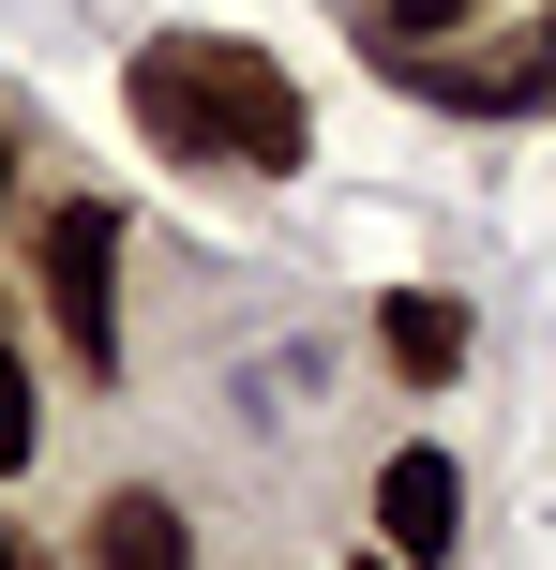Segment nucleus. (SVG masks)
<instances>
[{
  "label": "nucleus",
  "instance_id": "obj_1",
  "mask_svg": "<svg viewBox=\"0 0 556 570\" xmlns=\"http://www.w3.org/2000/svg\"><path fill=\"white\" fill-rule=\"evenodd\" d=\"M30 271H46V315H60V345H76V375H120V210L60 196L46 240H30Z\"/></svg>",
  "mask_w": 556,
  "mask_h": 570
},
{
  "label": "nucleus",
  "instance_id": "obj_2",
  "mask_svg": "<svg viewBox=\"0 0 556 570\" xmlns=\"http://www.w3.org/2000/svg\"><path fill=\"white\" fill-rule=\"evenodd\" d=\"M211 60V120H226V166L241 180H301V150H316V120H301V90H286V60L271 46H196Z\"/></svg>",
  "mask_w": 556,
  "mask_h": 570
},
{
  "label": "nucleus",
  "instance_id": "obj_3",
  "mask_svg": "<svg viewBox=\"0 0 556 570\" xmlns=\"http://www.w3.org/2000/svg\"><path fill=\"white\" fill-rule=\"evenodd\" d=\"M377 541L407 556V570H451V556H467V465H451L437 435H407V451L377 465Z\"/></svg>",
  "mask_w": 556,
  "mask_h": 570
},
{
  "label": "nucleus",
  "instance_id": "obj_4",
  "mask_svg": "<svg viewBox=\"0 0 556 570\" xmlns=\"http://www.w3.org/2000/svg\"><path fill=\"white\" fill-rule=\"evenodd\" d=\"M76 556H90V570H196V525H181L166 481H120V495H90Z\"/></svg>",
  "mask_w": 556,
  "mask_h": 570
},
{
  "label": "nucleus",
  "instance_id": "obj_5",
  "mask_svg": "<svg viewBox=\"0 0 556 570\" xmlns=\"http://www.w3.org/2000/svg\"><path fill=\"white\" fill-rule=\"evenodd\" d=\"M377 361L407 375V391H451V375H467V301H451V285H391L377 301Z\"/></svg>",
  "mask_w": 556,
  "mask_h": 570
},
{
  "label": "nucleus",
  "instance_id": "obj_6",
  "mask_svg": "<svg viewBox=\"0 0 556 570\" xmlns=\"http://www.w3.org/2000/svg\"><path fill=\"white\" fill-rule=\"evenodd\" d=\"M30 435H46V405H30V345H16V315H0V481L30 465Z\"/></svg>",
  "mask_w": 556,
  "mask_h": 570
},
{
  "label": "nucleus",
  "instance_id": "obj_7",
  "mask_svg": "<svg viewBox=\"0 0 556 570\" xmlns=\"http://www.w3.org/2000/svg\"><path fill=\"white\" fill-rule=\"evenodd\" d=\"M377 30L391 46H437V30H467V0H377Z\"/></svg>",
  "mask_w": 556,
  "mask_h": 570
},
{
  "label": "nucleus",
  "instance_id": "obj_8",
  "mask_svg": "<svg viewBox=\"0 0 556 570\" xmlns=\"http://www.w3.org/2000/svg\"><path fill=\"white\" fill-rule=\"evenodd\" d=\"M0 210H16V120H0Z\"/></svg>",
  "mask_w": 556,
  "mask_h": 570
},
{
  "label": "nucleus",
  "instance_id": "obj_9",
  "mask_svg": "<svg viewBox=\"0 0 556 570\" xmlns=\"http://www.w3.org/2000/svg\"><path fill=\"white\" fill-rule=\"evenodd\" d=\"M0 570H30V556H16V525H0Z\"/></svg>",
  "mask_w": 556,
  "mask_h": 570
},
{
  "label": "nucleus",
  "instance_id": "obj_10",
  "mask_svg": "<svg viewBox=\"0 0 556 570\" xmlns=\"http://www.w3.org/2000/svg\"><path fill=\"white\" fill-rule=\"evenodd\" d=\"M542 46H556V16H542Z\"/></svg>",
  "mask_w": 556,
  "mask_h": 570
}]
</instances>
